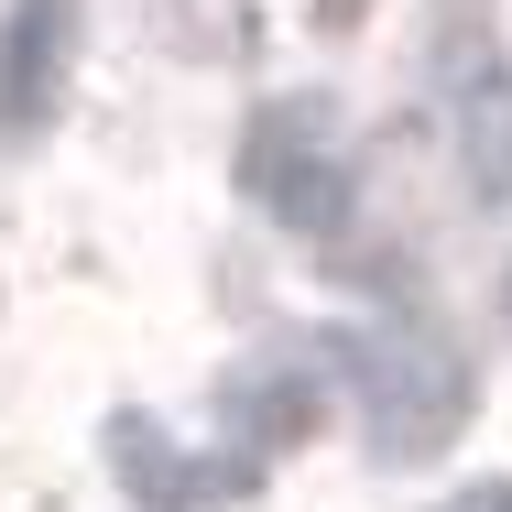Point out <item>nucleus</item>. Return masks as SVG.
I'll use <instances>...</instances> for the list:
<instances>
[{"label": "nucleus", "mask_w": 512, "mask_h": 512, "mask_svg": "<svg viewBox=\"0 0 512 512\" xmlns=\"http://www.w3.org/2000/svg\"><path fill=\"white\" fill-rule=\"evenodd\" d=\"M251 186H262L273 218H295V229H327V218L349 207V175H338L327 153H295V142H284V120L251 142Z\"/></svg>", "instance_id": "obj_1"}, {"label": "nucleus", "mask_w": 512, "mask_h": 512, "mask_svg": "<svg viewBox=\"0 0 512 512\" xmlns=\"http://www.w3.org/2000/svg\"><path fill=\"white\" fill-rule=\"evenodd\" d=\"M458 142H469L480 197H502L512 186V77L502 66H469V77H458Z\"/></svg>", "instance_id": "obj_2"}, {"label": "nucleus", "mask_w": 512, "mask_h": 512, "mask_svg": "<svg viewBox=\"0 0 512 512\" xmlns=\"http://www.w3.org/2000/svg\"><path fill=\"white\" fill-rule=\"evenodd\" d=\"M55 22H66V0H33V11L11 22V109H33V88H44V66H55Z\"/></svg>", "instance_id": "obj_3"}, {"label": "nucleus", "mask_w": 512, "mask_h": 512, "mask_svg": "<svg viewBox=\"0 0 512 512\" xmlns=\"http://www.w3.org/2000/svg\"><path fill=\"white\" fill-rule=\"evenodd\" d=\"M447 512H512V480H480V491H458Z\"/></svg>", "instance_id": "obj_4"}, {"label": "nucleus", "mask_w": 512, "mask_h": 512, "mask_svg": "<svg viewBox=\"0 0 512 512\" xmlns=\"http://www.w3.org/2000/svg\"><path fill=\"white\" fill-rule=\"evenodd\" d=\"M502 295H512V284H502Z\"/></svg>", "instance_id": "obj_5"}]
</instances>
